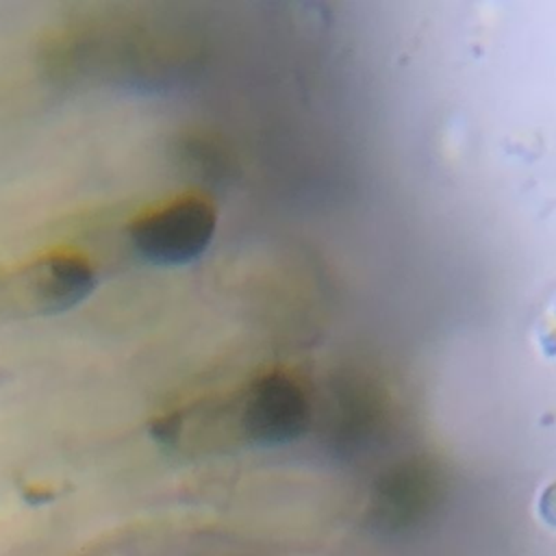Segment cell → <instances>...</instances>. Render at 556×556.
<instances>
[{"instance_id": "cell-1", "label": "cell", "mask_w": 556, "mask_h": 556, "mask_svg": "<svg viewBox=\"0 0 556 556\" xmlns=\"http://www.w3.org/2000/svg\"><path fill=\"white\" fill-rule=\"evenodd\" d=\"M213 232L211 204L200 198H178L139 215L128 228V239L146 263L174 267L195 261L211 243Z\"/></svg>"}, {"instance_id": "cell-2", "label": "cell", "mask_w": 556, "mask_h": 556, "mask_svg": "<svg viewBox=\"0 0 556 556\" xmlns=\"http://www.w3.org/2000/svg\"><path fill=\"white\" fill-rule=\"evenodd\" d=\"M98 276L91 263L74 252H50L24 265L11 285L17 308L28 315H59L91 295Z\"/></svg>"}, {"instance_id": "cell-3", "label": "cell", "mask_w": 556, "mask_h": 556, "mask_svg": "<svg viewBox=\"0 0 556 556\" xmlns=\"http://www.w3.org/2000/svg\"><path fill=\"white\" fill-rule=\"evenodd\" d=\"M304 421V404L298 391L278 378L256 387L245 406L248 432L258 441H282L295 434Z\"/></svg>"}]
</instances>
